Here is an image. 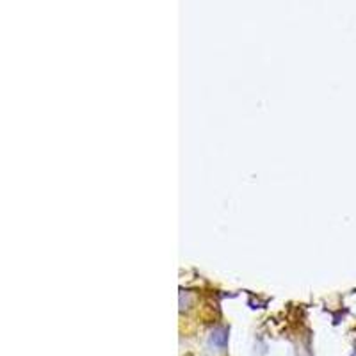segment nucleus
Returning a JSON list of instances; mask_svg holds the SVG:
<instances>
[{
    "label": "nucleus",
    "mask_w": 356,
    "mask_h": 356,
    "mask_svg": "<svg viewBox=\"0 0 356 356\" xmlns=\"http://www.w3.org/2000/svg\"><path fill=\"white\" fill-rule=\"evenodd\" d=\"M210 344L216 349H225L228 344V330L226 328H218V330L212 331L210 335Z\"/></svg>",
    "instance_id": "f257e3e1"
},
{
    "label": "nucleus",
    "mask_w": 356,
    "mask_h": 356,
    "mask_svg": "<svg viewBox=\"0 0 356 356\" xmlns=\"http://www.w3.org/2000/svg\"><path fill=\"white\" fill-rule=\"evenodd\" d=\"M352 356H356V351H354V354H352Z\"/></svg>",
    "instance_id": "f03ea898"
}]
</instances>
